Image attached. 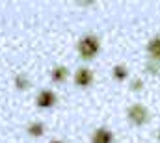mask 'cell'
<instances>
[{
  "instance_id": "cell-2",
  "label": "cell",
  "mask_w": 160,
  "mask_h": 143,
  "mask_svg": "<svg viewBox=\"0 0 160 143\" xmlns=\"http://www.w3.org/2000/svg\"><path fill=\"white\" fill-rule=\"evenodd\" d=\"M127 115H128V119L136 125V126H140V125H143L145 121H147V108L143 106V104H132V106L128 108V111H127Z\"/></svg>"
},
{
  "instance_id": "cell-5",
  "label": "cell",
  "mask_w": 160,
  "mask_h": 143,
  "mask_svg": "<svg viewBox=\"0 0 160 143\" xmlns=\"http://www.w3.org/2000/svg\"><path fill=\"white\" fill-rule=\"evenodd\" d=\"M114 141V134L108 128H97L91 136V143H112Z\"/></svg>"
},
{
  "instance_id": "cell-11",
  "label": "cell",
  "mask_w": 160,
  "mask_h": 143,
  "mask_svg": "<svg viewBox=\"0 0 160 143\" xmlns=\"http://www.w3.org/2000/svg\"><path fill=\"white\" fill-rule=\"evenodd\" d=\"M147 71L151 72V74H160V62L151 60V62L147 63Z\"/></svg>"
},
{
  "instance_id": "cell-3",
  "label": "cell",
  "mask_w": 160,
  "mask_h": 143,
  "mask_svg": "<svg viewBox=\"0 0 160 143\" xmlns=\"http://www.w3.org/2000/svg\"><path fill=\"white\" fill-rule=\"evenodd\" d=\"M93 82V72L89 71L88 67H80L78 71L75 72V84L80 87H86Z\"/></svg>"
},
{
  "instance_id": "cell-4",
  "label": "cell",
  "mask_w": 160,
  "mask_h": 143,
  "mask_svg": "<svg viewBox=\"0 0 160 143\" xmlns=\"http://www.w3.org/2000/svg\"><path fill=\"white\" fill-rule=\"evenodd\" d=\"M36 104L39 108H52L56 104V95L52 91H48V89H43L38 95V99H36Z\"/></svg>"
},
{
  "instance_id": "cell-7",
  "label": "cell",
  "mask_w": 160,
  "mask_h": 143,
  "mask_svg": "<svg viewBox=\"0 0 160 143\" xmlns=\"http://www.w3.org/2000/svg\"><path fill=\"white\" fill-rule=\"evenodd\" d=\"M67 74H69V72H67V69H65L63 65H58V67L52 69V80L58 82V84H62V82H65Z\"/></svg>"
},
{
  "instance_id": "cell-8",
  "label": "cell",
  "mask_w": 160,
  "mask_h": 143,
  "mask_svg": "<svg viewBox=\"0 0 160 143\" xmlns=\"http://www.w3.org/2000/svg\"><path fill=\"white\" fill-rule=\"evenodd\" d=\"M26 130H28V134H30L32 138H39V136L45 134V126H43V123H30Z\"/></svg>"
},
{
  "instance_id": "cell-6",
  "label": "cell",
  "mask_w": 160,
  "mask_h": 143,
  "mask_svg": "<svg viewBox=\"0 0 160 143\" xmlns=\"http://www.w3.org/2000/svg\"><path fill=\"white\" fill-rule=\"evenodd\" d=\"M147 52L151 54V58H153L155 62H160V37H155V39L149 41Z\"/></svg>"
},
{
  "instance_id": "cell-12",
  "label": "cell",
  "mask_w": 160,
  "mask_h": 143,
  "mask_svg": "<svg viewBox=\"0 0 160 143\" xmlns=\"http://www.w3.org/2000/svg\"><path fill=\"white\" fill-rule=\"evenodd\" d=\"M132 89H136V91L142 89V80H134V82H132Z\"/></svg>"
},
{
  "instance_id": "cell-14",
  "label": "cell",
  "mask_w": 160,
  "mask_h": 143,
  "mask_svg": "<svg viewBox=\"0 0 160 143\" xmlns=\"http://www.w3.org/2000/svg\"><path fill=\"white\" fill-rule=\"evenodd\" d=\"M158 140H160V130H158Z\"/></svg>"
},
{
  "instance_id": "cell-13",
  "label": "cell",
  "mask_w": 160,
  "mask_h": 143,
  "mask_svg": "<svg viewBox=\"0 0 160 143\" xmlns=\"http://www.w3.org/2000/svg\"><path fill=\"white\" fill-rule=\"evenodd\" d=\"M50 143H62V141H50Z\"/></svg>"
},
{
  "instance_id": "cell-9",
  "label": "cell",
  "mask_w": 160,
  "mask_h": 143,
  "mask_svg": "<svg viewBox=\"0 0 160 143\" xmlns=\"http://www.w3.org/2000/svg\"><path fill=\"white\" fill-rule=\"evenodd\" d=\"M15 87H17L19 91H24V89H28V87H30L28 76H26V74H17V76H15Z\"/></svg>"
},
{
  "instance_id": "cell-10",
  "label": "cell",
  "mask_w": 160,
  "mask_h": 143,
  "mask_svg": "<svg viewBox=\"0 0 160 143\" xmlns=\"http://www.w3.org/2000/svg\"><path fill=\"white\" fill-rule=\"evenodd\" d=\"M112 74H114V78H116V80H125V78L128 76V71H127L123 65H116V67H114V71H112Z\"/></svg>"
},
{
  "instance_id": "cell-1",
  "label": "cell",
  "mask_w": 160,
  "mask_h": 143,
  "mask_svg": "<svg viewBox=\"0 0 160 143\" xmlns=\"http://www.w3.org/2000/svg\"><path fill=\"white\" fill-rule=\"evenodd\" d=\"M99 48H101L99 39H97L95 36H91V34L82 37V39L78 41V47H77L80 58H84V60H93V58L97 56Z\"/></svg>"
}]
</instances>
